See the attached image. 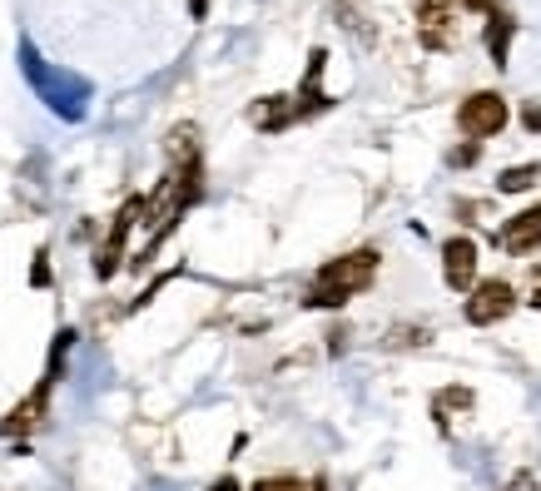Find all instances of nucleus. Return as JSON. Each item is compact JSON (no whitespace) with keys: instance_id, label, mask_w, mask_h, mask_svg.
<instances>
[{"instance_id":"f257e3e1","label":"nucleus","mask_w":541,"mask_h":491,"mask_svg":"<svg viewBox=\"0 0 541 491\" xmlns=\"http://www.w3.org/2000/svg\"><path fill=\"white\" fill-rule=\"evenodd\" d=\"M378 263H383V253L378 248H353V253H343V258H328L323 268H318V278H313V288H308V308H343L348 298H358L373 278H378Z\"/></svg>"},{"instance_id":"f03ea898","label":"nucleus","mask_w":541,"mask_h":491,"mask_svg":"<svg viewBox=\"0 0 541 491\" xmlns=\"http://www.w3.org/2000/svg\"><path fill=\"white\" fill-rule=\"evenodd\" d=\"M457 129H462L472 144L502 134V129H507V100H502L497 90H477V95H467L462 110H457Z\"/></svg>"},{"instance_id":"7ed1b4c3","label":"nucleus","mask_w":541,"mask_h":491,"mask_svg":"<svg viewBox=\"0 0 541 491\" xmlns=\"http://www.w3.org/2000/svg\"><path fill=\"white\" fill-rule=\"evenodd\" d=\"M412 15H417V40L427 50L457 45V0H412Z\"/></svg>"},{"instance_id":"20e7f679","label":"nucleus","mask_w":541,"mask_h":491,"mask_svg":"<svg viewBox=\"0 0 541 491\" xmlns=\"http://www.w3.org/2000/svg\"><path fill=\"white\" fill-rule=\"evenodd\" d=\"M512 308H517V288H512L507 278H487V283H472L467 323H472V328H492V323H502Z\"/></svg>"},{"instance_id":"39448f33","label":"nucleus","mask_w":541,"mask_h":491,"mask_svg":"<svg viewBox=\"0 0 541 491\" xmlns=\"http://www.w3.org/2000/svg\"><path fill=\"white\" fill-rule=\"evenodd\" d=\"M442 278H447L452 293H467L477 283V244L467 234H452L442 244Z\"/></svg>"},{"instance_id":"423d86ee","label":"nucleus","mask_w":541,"mask_h":491,"mask_svg":"<svg viewBox=\"0 0 541 491\" xmlns=\"http://www.w3.org/2000/svg\"><path fill=\"white\" fill-rule=\"evenodd\" d=\"M139 219H144V199H130V204L115 214L110 239H105L100 258H95V273H100V278H115V273H120V253H125V239H130V229H135Z\"/></svg>"},{"instance_id":"0eeeda50","label":"nucleus","mask_w":541,"mask_h":491,"mask_svg":"<svg viewBox=\"0 0 541 491\" xmlns=\"http://www.w3.org/2000/svg\"><path fill=\"white\" fill-rule=\"evenodd\" d=\"M45 407H50V377L25 397V402H15L5 417H0V437H25L30 427H40V417H45Z\"/></svg>"},{"instance_id":"6e6552de","label":"nucleus","mask_w":541,"mask_h":491,"mask_svg":"<svg viewBox=\"0 0 541 491\" xmlns=\"http://www.w3.org/2000/svg\"><path fill=\"white\" fill-rule=\"evenodd\" d=\"M502 248L507 253H537L541 248V204H532V209H522V214H512L507 224H502Z\"/></svg>"},{"instance_id":"1a4fd4ad","label":"nucleus","mask_w":541,"mask_h":491,"mask_svg":"<svg viewBox=\"0 0 541 491\" xmlns=\"http://www.w3.org/2000/svg\"><path fill=\"white\" fill-rule=\"evenodd\" d=\"M249 120L259 129H283L298 120V105H293V95H264L259 105H249Z\"/></svg>"},{"instance_id":"9d476101","label":"nucleus","mask_w":541,"mask_h":491,"mask_svg":"<svg viewBox=\"0 0 541 491\" xmlns=\"http://www.w3.org/2000/svg\"><path fill=\"white\" fill-rule=\"evenodd\" d=\"M512 35H517V20H512L507 10H492V25H487V50H492V65H497V70H507Z\"/></svg>"},{"instance_id":"9b49d317","label":"nucleus","mask_w":541,"mask_h":491,"mask_svg":"<svg viewBox=\"0 0 541 491\" xmlns=\"http://www.w3.org/2000/svg\"><path fill=\"white\" fill-rule=\"evenodd\" d=\"M333 15H338L353 35H363V40L373 35V25H368V20H373V15H368V0H333Z\"/></svg>"},{"instance_id":"f8f14e48","label":"nucleus","mask_w":541,"mask_h":491,"mask_svg":"<svg viewBox=\"0 0 541 491\" xmlns=\"http://www.w3.org/2000/svg\"><path fill=\"white\" fill-rule=\"evenodd\" d=\"M537 179H541V164H517V169H507L497 179V194H527V189H537Z\"/></svg>"},{"instance_id":"ddd939ff","label":"nucleus","mask_w":541,"mask_h":491,"mask_svg":"<svg viewBox=\"0 0 541 491\" xmlns=\"http://www.w3.org/2000/svg\"><path fill=\"white\" fill-rule=\"evenodd\" d=\"M452 407H457V412H467V407H472V392H467V387H447V392L432 402L437 422H447V412H452Z\"/></svg>"},{"instance_id":"4468645a","label":"nucleus","mask_w":541,"mask_h":491,"mask_svg":"<svg viewBox=\"0 0 541 491\" xmlns=\"http://www.w3.org/2000/svg\"><path fill=\"white\" fill-rule=\"evenodd\" d=\"M254 491H308V482H298V477H259Z\"/></svg>"},{"instance_id":"2eb2a0df","label":"nucleus","mask_w":541,"mask_h":491,"mask_svg":"<svg viewBox=\"0 0 541 491\" xmlns=\"http://www.w3.org/2000/svg\"><path fill=\"white\" fill-rule=\"evenodd\" d=\"M30 283H35V288H45V283H50V263H45V253H35V268H30Z\"/></svg>"},{"instance_id":"dca6fc26","label":"nucleus","mask_w":541,"mask_h":491,"mask_svg":"<svg viewBox=\"0 0 541 491\" xmlns=\"http://www.w3.org/2000/svg\"><path fill=\"white\" fill-rule=\"evenodd\" d=\"M477 154H482L477 144H462V149H452V164H462V169H467V164H477Z\"/></svg>"},{"instance_id":"f3484780","label":"nucleus","mask_w":541,"mask_h":491,"mask_svg":"<svg viewBox=\"0 0 541 491\" xmlns=\"http://www.w3.org/2000/svg\"><path fill=\"white\" fill-rule=\"evenodd\" d=\"M522 124H527L532 134H541V105H522Z\"/></svg>"},{"instance_id":"a211bd4d","label":"nucleus","mask_w":541,"mask_h":491,"mask_svg":"<svg viewBox=\"0 0 541 491\" xmlns=\"http://www.w3.org/2000/svg\"><path fill=\"white\" fill-rule=\"evenodd\" d=\"M507 491H541V482H537V477H527V472H522V477H512V482H507Z\"/></svg>"},{"instance_id":"6ab92c4d","label":"nucleus","mask_w":541,"mask_h":491,"mask_svg":"<svg viewBox=\"0 0 541 491\" xmlns=\"http://www.w3.org/2000/svg\"><path fill=\"white\" fill-rule=\"evenodd\" d=\"M189 15H194V20H204V15H209V0H189Z\"/></svg>"},{"instance_id":"aec40b11","label":"nucleus","mask_w":541,"mask_h":491,"mask_svg":"<svg viewBox=\"0 0 541 491\" xmlns=\"http://www.w3.org/2000/svg\"><path fill=\"white\" fill-rule=\"evenodd\" d=\"M209 491H239V482H234V477H219V482H214Z\"/></svg>"},{"instance_id":"412c9836","label":"nucleus","mask_w":541,"mask_h":491,"mask_svg":"<svg viewBox=\"0 0 541 491\" xmlns=\"http://www.w3.org/2000/svg\"><path fill=\"white\" fill-rule=\"evenodd\" d=\"M532 308H541V283H532V298H527Z\"/></svg>"},{"instance_id":"4be33fe9","label":"nucleus","mask_w":541,"mask_h":491,"mask_svg":"<svg viewBox=\"0 0 541 491\" xmlns=\"http://www.w3.org/2000/svg\"><path fill=\"white\" fill-rule=\"evenodd\" d=\"M462 5H472V10H492V0H462Z\"/></svg>"},{"instance_id":"5701e85b","label":"nucleus","mask_w":541,"mask_h":491,"mask_svg":"<svg viewBox=\"0 0 541 491\" xmlns=\"http://www.w3.org/2000/svg\"><path fill=\"white\" fill-rule=\"evenodd\" d=\"M532 283H541V263H537V273H532Z\"/></svg>"}]
</instances>
